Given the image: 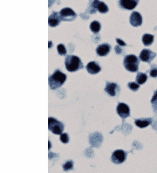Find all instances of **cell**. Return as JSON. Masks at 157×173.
Here are the masks:
<instances>
[{"label": "cell", "mask_w": 157, "mask_h": 173, "mask_svg": "<svg viewBox=\"0 0 157 173\" xmlns=\"http://www.w3.org/2000/svg\"><path fill=\"white\" fill-rule=\"evenodd\" d=\"M66 75L60 70H56L54 74L49 77V86L52 89H56L65 83Z\"/></svg>", "instance_id": "6da1fadb"}, {"label": "cell", "mask_w": 157, "mask_h": 173, "mask_svg": "<svg viewBox=\"0 0 157 173\" xmlns=\"http://www.w3.org/2000/svg\"><path fill=\"white\" fill-rule=\"evenodd\" d=\"M65 68L69 72H75L78 71V69H81L83 67L82 61L77 56L74 55H68L66 56L65 61Z\"/></svg>", "instance_id": "7a4b0ae2"}, {"label": "cell", "mask_w": 157, "mask_h": 173, "mask_svg": "<svg viewBox=\"0 0 157 173\" xmlns=\"http://www.w3.org/2000/svg\"><path fill=\"white\" fill-rule=\"evenodd\" d=\"M125 68L128 71L130 72H136L138 70L139 66V60L135 55H127L124 58V61H123Z\"/></svg>", "instance_id": "3957f363"}, {"label": "cell", "mask_w": 157, "mask_h": 173, "mask_svg": "<svg viewBox=\"0 0 157 173\" xmlns=\"http://www.w3.org/2000/svg\"><path fill=\"white\" fill-rule=\"evenodd\" d=\"M48 128L53 134L61 135L62 131L64 130V125H63V123L57 121L54 118L50 117L48 119Z\"/></svg>", "instance_id": "277c9868"}, {"label": "cell", "mask_w": 157, "mask_h": 173, "mask_svg": "<svg viewBox=\"0 0 157 173\" xmlns=\"http://www.w3.org/2000/svg\"><path fill=\"white\" fill-rule=\"evenodd\" d=\"M60 14L61 19L65 21H73L77 16L74 11V10H72L71 8H63L60 11Z\"/></svg>", "instance_id": "5b68a950"}, {"label": "cell", "mask_w": 157, "mask_h": 173, "mask_svg": "<svg viewBox=\"0 0 157 173\" xmlns=\"http://www.w3.org/2000/svg\"><path fill=\"white\" fill-rule=\"evenodd\" d=\"M126 157H127V153L125 152L124 150H117L112 154L111 159L114 164H118L123 163L126 160Z\"/></svg>", "instance_id": "8992f818"}, {"label": "cell", "mask_w": 157, "mask_h": 173, "mask_svg": "<svg viewBox=\"0 0 157 173\" xmlns=\"http://www.w3.org/2000/svg\"><path fill=\"white\" fill-rule=\"evenodd\" d=\"M155 53L154 52L148 49H143L140 54V60L144 62L150 63L155 59Z\"/></svg>", "instance_id": "52a82bcc"}, {"label": "cell", "mask_w": 157, "mask_h": 173, "mask_svg": "<svg viewBox=\"0 0 157 173\" xmlns=\"http://www.w3.org/2000/svg\"><path fill=\"white\" fill-rule=\"evenodd\" d=\"M117 113L122 119H126L130 115L129 107L125 103H119L117 106Z\"/></svg>", "instance_id": "ba28073f"}, {"label": "cell", "mask_w": 157, "mask_h": 173, "mask_svg": "<svg viewBox=\"0 0 157 173\" xmlns=\"http://www.w3.org/2000/svg\"><path fill=\"white\" fill-rule=\"evenodd\" d=\"M139 0H119V5L125 10H133L138 5Z\"/></svg>", "instance_id": "9c48e42d"}, {"label": "cell", "mask_w": 157, "mask_h": 173, "mask_svg": "<svg viewBox=\"0 0 157 173\" xmlns=\"http://www.w3.org/2000/svg\"><path fill=\"white\" fill-rule=\"evenodd\" d=\"M130 24L133 26H140L142 24V17L137 11H134L130 16Z\"/></svg>", "instance_id": "30bf717a"}, {"label": "cell", "mask_w": 157, "mask_h": 173, "mask_svg": "<svg viewBox=\"0 0 157 173\" xmlns=\"http://www.w3.org/2000/svg\"><path fill=\"white\" fill-rule=\"evenodd\" d=\"M105 91L110 96H115L117 92L119 91V87L116 83H113V82H106V88H105Z\"/></svg>", "instance_id": "8fae6325"}, {"label": "cell", "mask_w": 157, "mask_h": 173, "mask_svg": "<svg viewBox=\"0 0 157 173\" xmlns=\"http://www.w3.org/2000/svg\"><path fill=\"white\" fill-rule=\"evenodd\" d=\"M61 20H62V19H61L60 13L54 11V12H52V13L50 15L49 19H48V24H49V25L52 26V27H55V26H57V25L60 23Z\"/></svg>", "instance_id": "7c38bea8"}, {"label": "cell", "mask_w": 157, "mask_h": 173, "mask_svg": "<svg viewBox=\"0 0 157 173\" xmlns=\"http://www.w3.org/2000/svg\"><path fill=\"white\" fill-rule=\"evenodd\" d=\"M87 70L91 75H96V74H98L100 71L101 70V68L100 65L97 64L95 61H91L87 66Z\"/></svg>", "instance_id": "4fadbf2b"}, {"label": "cell", "mask_w": 157, "mask_h": 173, "mask_svg": "<svg viewBox=\"0 0 157 173\" xmlns=\"http://www.w3.org/2000/svg\"><path fill=\"white\" fill-rule=\"evenodd\" d=\"M110 46L108 44H101L97 47L96 49V52L99 56H106L108 54V52H110Z\"/></svg>", "instance_id": "5bb4252c"}, {"label": "cell", "mask_w": 157, "mask_h": 173, "mask_svg": "<svg viewBox=\"0 0 157 173\" xmlns=\"http://www.w3.org/2000/svg\"><path fill=\"white\" fill-rule=\"evenodd\" d=\"M135 124L136 126H138L139 128H146L148 126L151 122H152V119L151 118H145V119H136L135 121Z\"/></svg>", "instance_id": "9a60e30c"}, {"label": "cell", "mask_w": 157, "mask_h": 173, "mask_svg": "<svg viewBox=\"0 0 157 173\" xmlns=\"http://www.w3.org/2000/svg\"><path fill=\"white\" fill-rule=\"evenodd\" d=\"M154 41V36L151 34H144L142 36V42L145 46H150Z\"/></svg>", "instance_id": "2e32d148"}, {"label": "cell", "mask_w": 157, "mask_h": 173, "mask_svg": "<svg viewBox=\"0 0 157 173\" xmlns=\"http://www.w3.org/2000/svg\"><path fill=\"white\" fill-rule=\"evenodd\" d=\"M147 79H148V76H147V75L143 74V73H139L138 75H137V76H136V81H137V83L140 85L145 83Z\"/></svg>", "instance_id": "e0dca14e"}, {"label": "cell", "mask_w": 157, "mask_h": 173, "mask_svg": "<svg viewBox=\"0 0 157 173\" xmlns=\"http://www.w3.org/2000/svg\"><path fill=\"white\" fill-rule=\"evenodd\" d=\"M97 11H100L101 13H106L108 11V7H107V5L104 2L100 1L97 5Z\"/></svg>", "instance_id": "ac0fdd59"}, {"label": "cell", "mask_w": 157, "mask_h": 173, "mask_svg": "<svg viewBox=\"0 0 157 173\" xmlns=\"http://www.w3.org/2000/svg\"><path fill=\"white\" fill-rule=\"evenodd\" d=\"M90 29L92 33H98L101 30V24L98 21H92L91 25H90Z\"/></svg>", "instance_id": "d6986e66"}, {"label": "cell", "mask_w": 157, "mask_h": 173, "mask_svg": "<svg viewBox=\"0 0 157 173\" xmlns=\"http://www.w3.org/2000/svg\"><path fill=\"white\" fill-rule=\"evenodd\" d=\"M99 0H94L93 2H92L91 4H90V6H89V11L91 12V13H95V11H96V10H97V5L99 4Z\"/></svg>", "instance_id": "ffe728a7"}, {"label": "cell", "mask_w": 157, "mask_h": 173, "mask_svg": "<svg viewBox=\"0 0 157 173\" xmlns=\"http://www.w3.org/2000/svg\"><path fill=\"white\" fill-rule=\"evenodd\" d=\"M74 168V162L73 161H67L64 165H63V170L65 171H68Z\"/></svg>", "instance_id": "44dd1931"}, {"label": "cell", "mask_w": 157, "mask_h": 173, "mask_svg": "<svg viewBox=\"0 0 157 173\" xmlns=\"http://www.w3.org/2000/svg\"><path fill=\"white\" fill-rule=\"evenodd\" d=\"M57 50H58V52L60 53V55H65L66 53V49H65V46L63 44H60L57 47Z\"/></svg>", "instance_id": "7402d4cb"}, {"label": "cell", "mask_w": 157, "mask_h": 173, "mask_svg": "<svg viewBox=\"0 0 157 173\" xmlns=\"http://www.w3.org/2000/svg\"><path fill=\"white\" fill-rule=\"evenodd\" d=\"M149 74H150V76H151V77H154V78L157 77V65L151 66V68H150V71H149Z\"/></svg>", "instance_id": "603a6c76"}, {"label": "cell", "mask_w": 157, "mask_h": 173, "mask_svg": "<svg viewBox=\"0 0 157 173\" xmlns=\"http://www.w3.org/2000/svg\"><path fill=\"white\" fill-rule=\"evenodd\" d=\"M151 102H152V105H153V107H154L155 111L157 113V91L155 92V95H154V97L152 98Z\"/></svg>", "instance_id": "cb8c5ba5"}, {"label": "cell", "mask_w": 157, "mask_h": 173, "mask_svg": "<svg viewBox=\"0 0 157 173\" xmlns=\"http://www.w3.org/2000/svg\"><path fill=\"white\" fill-rule=\"evenodd\" d=\"M128 88H129L132 91H137L139 89V84L138 83H135V82H129L128 84Z\"/></svg>", "instance_id": "d4e9b609"}, {"label": "cell", "mask_w": 157, "mask_h": 173, "mask_svg": "<svg viewBox=\"0 0 157 173\" xmlns=\"http://www.w3.org/2000/svg\"><path fill=\"white\" fill-rule=\"evenodd\" d=\"M60 141L64 143H67L68 141H69V137H68V135L65 133V134H61L60 136Z\"/></svg>", "instance_id": "484cf974"}, {"label": "cell", "mask_w": 157, "mask_h": 173, "mask_svg": "<svg viewBox=\"0 0 157 173\" xmlns=\"http://www.w3.org/2000/svg\"><path fill=\"white\" fill-rule=\"evenodd\" d=\"M116 41H117V43L119 44V46H121V47H125V46H126V43L123 42L121 39H117Z\"/></svg>", "instance_id": "4316f807"}, {"label": "cell", "mask_w": 157, "mask_h": 173, "mask_svg": "<svg viewBox=\"0 0 157 173\" xmlns=\"http://www.w3.org/2000/svg\"><path fill=\"white\" fill-rule=\"evenodd\" d=\"M120 46H117V47H115V51H116V52L118 53V54H120V53H121V52H122V50H121V49H120Z\"/></svg>", "instance_id": "83f0119b"}, {"label": "cell", "mask_w": 157, "mask_h": 173, "mask_svg": "<svg viewBox=\"0 0 157 173\" xmlns=\"http://www.w3.org/2000/svg\"><path fill=\"white\" fill-rule=\"evenodd\" d=\"M52 46V42H49V47H51Z\"/></svg>", "instance_id": "f1b7e54d"}, {"label": "cell", "mask_w": 157, "mask_h": 173, "mask_svg": "<svg viewBox=\"0 0 157 173\" xmlns=\"http://www.w3.org/2000/svg\"><path fill=\"white\" fill-rule=\"evenodd\" d=\"M51 142H49V149H50V148H51Z\"/></svg>", "instance_id": "f546056e"}]
</instances>
